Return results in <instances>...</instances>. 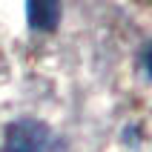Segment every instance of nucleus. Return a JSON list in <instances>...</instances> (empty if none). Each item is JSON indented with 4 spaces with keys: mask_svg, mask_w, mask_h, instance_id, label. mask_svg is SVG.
Instances as JSON below:
<instances>
[{
    "mask_svg": "<svg viewBox=\"0 0 152 152\" xmlns=\"http://www.w3.org/2000/svg\"><path fill=\"white\" fill-rule=\"evenodd\" d=\"M52 132L40 121H15L6 129L3 152H49Z\"/></svg>",
    "mask_w": 152,
    "mask_h": 152,
    "instance_id": "f257e3e1",
    "label": "nucleus"
},
{
    "mask_svg": "<svg viewBox=\"0 0 152 152\" xmlns=\"http://www.w3.org/2000/svg\"><path fill=\"white\" fill-rule=\"evenodd\" d=\"M144 63H146V72H149V75H152V49L146 52V58H144Z\"/></svg>",
    "mask_w": 152,
    "mask_h": 152,
    "instance_id": "7ed1b4c3",
    "label": "nucleus"
},
{
    "mask_svg": "<svg viewBox=\"0 0 152 152\" xmlns=\"http://www.w3.org/2000/svg\"><path fill=\"white\" fill-rule=\"evenodd\" d=\"M29 26L37 32H52L60 20V0H26Z\"/></svg>",
    "mask_w": 152,
    "mask_h": 152,
    "instance_id": "f03ea898",
    "label": "nucleus"
}]
</instances>
